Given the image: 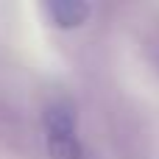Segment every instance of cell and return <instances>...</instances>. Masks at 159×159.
<instances>
[{
    "mask_svg": "<svg viewBox=\"0 0 159 159\" xmlns=\"http://www.w3.org/2000/svg\"><path fill=\"white\" fill-rule=\"evenodd\" d=\"M42 134L50 159H84V143L78 137V115L67 101H53L42 112Z\"/></svg>",
    "mask_w": 159,
    "mask_h": 159,
    "instance_id": "6da1fadb",
    "label": "cell"
},
{
    "mask_svg": "<svg viewBox=\"0 0 159 159\" xmlns=\"http://www.w3.org/2000/svg\"><path fill=\"white\" fill-rule=\"evenodd\" d=\"M42 14L48 17V22L59 31H75L81 25L89 22L92 17V6L84 0H50L42 3Z\"/></svg>",
    "mask_w": 159,
    "mask_h": 159,
    "instance_id": "7a4b0ae2",
    "label": "cell"
}]
</instances>
